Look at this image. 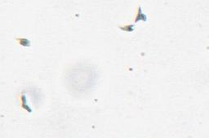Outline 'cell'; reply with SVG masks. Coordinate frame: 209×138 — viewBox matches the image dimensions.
Masks as SVG:
<instances>
[{"label":"cell","instance_id":"3","mask_svg":"<svg viewBox=\"0 0 209 138\" xmlns=\"http://www.w3.org/2000/svg\"><path fill=\"white\" fill-rule=\"evenodd\" d=\"M134 27H135V25L133 24V25H127L124 27L119 26V29L123 31H127V32H132V31L134 30Z\"/></svg>","mask_w":209,"mask_h":138},{"label":"cell","instance_id":"2","mask_svg":"<svg viewBox=\"0 0 209 138\" xmlns=\"http://www.w3.org/2000/svg\"><path fill=\"white\" fill-rule=\"evenodd\" d=\"M16 40L19 41V43L21 45L24 46V47H30V41L29 39H19V38H16Z\"/></svg>","mask_w":209,"mask_h":138},{"label":"cell","instance_id":"1","mask_svg":"<svg viewBox=\"0 0 209 138\" xmlns=\"http://www.w3.org/2000/svg\"><path fill=\"white\" fill-rule=\"evenodd\" d=\"M140 21H143L144 22H146L147 21V16L143 13L141 7V6H139V7H138V12H137V15H136V20H135V23Z\"/></svg>","mask_w":209,"mask_h":138},{"label":"cell","instance_id":"4","mask_svg":"<svg viewBox=\"0 0 209 138\" xmlns=\"http://www.w3.org/2000/svg\"><path fill=\"white\" fill-rule=\"evenodd\" d=\"M21 101H22V104H21V106L25 109V110H28L29 112H32V110H30L29 108V106L27 105V101H26V98H25V96H22L21 97Z\"/></svg>","mask_w":209,"mask_h":138}]
</instances>
